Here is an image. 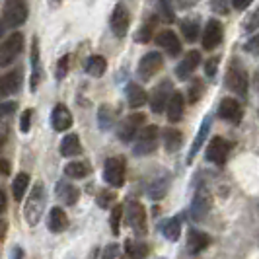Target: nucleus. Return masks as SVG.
Returning <instances> with one entry per match:
<instances>
[{"mask_svg": "<svg viewBox=\"0 0 259 259\" xmlns=\"http://www.w3.org/2000/svg\"><path fill=\"white\" fill-rule=\"evenodd\" d=\"M244 49H246L247 53H251V55H259V33L257 35H253V37L247 41Z\"/></svg>", "mask_w": 259, "mask_h": 259, "instance_id": "obj_45", "label": "nucleus"}, {"mask_svg": "<svg viewBox=\"0 0 259 259\" xmlns=\"http://www.w3.org/2000/svg\"><path fill=\"white\" fill-rule=\"evenodd\" d=\"M210 121H212L210 117H205V121L201 123V129H199V133H197V137H195L193 144H191V150H189V158H187L189 162H191L195 156H197V152L201 150V146H203V144H205V141H207L208 131H210V125H212Z\"/></svg>", "mask_w": 259, "mask_h": 259, "instance_id": "obj_26", "label": "nucleus"}, {"mask_svg": "<svg viewBox=\"0 0 259 259\" xmlns=\"http://www.w3.org/2000/svg\"><path fill=\"white\" fill-rule=\"evenodd\" d=\"M210 246V236L199 230H191L187 234V251L189 253H201L203 249H207Z\"/></svg>", "mask_w": 259, "mask_h": 259, "instance_id": "obj_20", "label": "nucleus"}, {"mask_svg": "<svg viewBox=\"0 0 259 259\" xmlns=\"http://www.w3.org/2000/svg\"><path fill=\"white\" fill-rule=\"evenodd\" d=\"M127 255H129V259H146L148 257V246L146 244H143V242H127Z\"/></svg>", "mask_w": 259, "mask_h": 259, "instance_id": "obj_35", "label": "nucleus"}, {"mask_svg": "<svg viewBox=\"0 0 259 259\" xmlns=\"http://www.w3.org/2000/svg\"><path fill=\"white\" fill-rule=\"evenodd\" d=\"M6 230H8V224H6V221H0V242L4 240V236H6Z\"/></svg>", "mask_w": 259, "mask_h": 259, "instance_id": "obj_51", "label": "nucleus"}, {"mask_svg": "<svg viewBox=\"0 0 259 259\" xmlns=\"http://www.w3.org/2000/svg\"><path fill=\"white\" fill-rule=\"evenodd\" d=\"M27 4L26 0H8L4 6L2 22H0V33L6 27H18L27 20Z\"/></svg>", "mask_w": 259, "mask_h": 259, "instance_id": "obj_2", "label": "nucleus"}, {"mask_svg": "<svg viewBox=\"0 0 259 259\" xmlns=\"http://www.w3.org/2000/svg\"><path fill=\"white\" fill-rule=\"evenodd\" d=\"M27 187H29V176H27L26 171H22V174H18L16 178H14V183H12V195L16 201H22L24 199V195H26Z\"/></svg>", "mask_w": 259, "mask_h": 259, "instance_id": "obj_32", "label": "nucleus"}, {"mask_svg": "<svg viewBox=\"0 0 259 259\" xmlns=\"http://www.w3.org/2000/svg\"><path fill=\"white\" fill-rule=\"evenodd\" d=\"M249 2L251 0H232V6L236 10H246L247 6H249Z\"/></svg>", "mask_w": 259, "mask_h": 259, "instance_id": "obj_47", "label": "nucleus"}, {"mask_svg": "<svg viewBox=\"0 0 259 259\" xmlns=\"http://www.w3.org/2000/svg\"><path fill=\"white\" fill-rule=\"evenodd\" d=\"M22 86V72L14 70L8 72L6 76H0V98L8 96V94H16Z\"/></svg>", "mask_w": 259, "mask_h": 259, "instance_id": "obj_21", "label": "nucleus"}, {"mask_svg": "<svg viewBox=\"0 0 259 259\" xmlns=\"http://www.w3.org/2000/svg\"><path fill=\"white\" fill-rule=\"evenodd\" d=\"M203 90H205L203 82H201V80H193V82H191V86H189V90H187V100H189L191 104L199 102V100H201V96H203Z\"/></svg>", "mask_w": 259, "mask_h": 259, "instance_id": "obj_39", "label": "nucleus"}, {"mask_svg": "<svg viewBox=\"0 0 259 259\" xmlns=\"http://www.w3.org/2000/svg\"><path fill=\"white\" fill-rule=\"evenodd\" d=\"M168 187H169V176L162 171L160 176H156L154 180L148 183V197L154 199V201H160V199L166 197Z\"/></svg>", "mask_w": 259, "mask_h": 259, "instance_id": "obj_18", "label": "nucleus"}, {"mask_svg": "<svg viewBox=\"0 0 259 259\" xmlns=\"http://www.w3.org/2000/svg\"><path fill=\"white\" fill-rule=\"evenodd\" d=\"M41 80V65H39V43L37 37L31 41V90H37V84Z\"/></svg>", "mask_w": 259, "mask_h": 259, "instance_id": "obj_27", "label": "nucleus"}, {"mask_svg": "<svg viewBox=\"0 0 259 259\" xmlns=\"http://www.w3.org/2000/svg\"><path fill=\"white\" fill-rule=\"evenodd\" d=\"M2 144H4V137H2V135H0V146H2Z\"/></svg>", "mask_w": 259, "mask_h": 259, "instance_id": "obj_53", "label": "nucleus"}, {"mask_svg": "<svg viewBox=\"0 0 259 259\" xmlns=\"http://www.w3.org/2000/svg\"><path fill=\"white\" fill-rule=\"evenodd\" d=\"M123 219V207L121 205H115L113 210H111V230L113 234H119V222Z\"/></svg>", "mask_w": 259, "mask_h": 259, "instance_id": "obj_40", "label": "nucleus"}, {"mask_svg": "<svg viewBox=\"0 0 259 259\" xmlns=\"http://www.w3.org/2000/svg\"><path fill=\"white\" fill-rule=\"evenodd\" d=\"M47 226L53 234H61L68 228V217L66 212L61 207H53L51 212H49V221H47Z\"/></svg>", "mask_w": 259, "mask_h": 259, "instance_id": "obj_22", "label": "nucleus"}, {"mask_svg": "<svg viewBox=\"0 0 259 259\" xmlns=\"http://www.w3.org/2000/svg\"><path fill=\"white\" fill-rule=\"evenodd\" d=\"M45 205H47V191H45L43 183L37 182L31 187L29 197H27L26 205H24V219H26V222L29 226H35L41 221Z\"/></svg>", "mask_w": 259, "mask_h": 259, "instance_id": "obj_1", "label": "nucleus"}, {"mask_svg": "<svg viewBox=\"0 0 259 259\" xmlns=\"http://www.w3.org/2000/svg\"><path fill=\"white\" fill-rule=\"evenodd\" d=\"M51 123H53V129L59 131V133L70 129V125H72V115H70V111L66 109V105L59 104L53 109Z\"/></svg>", "mask_w": 259, "mask_h": 259, "instance_id": "obj_17", "label": "nucleus"}, {"mask_svg": "<svg viewBox=\"0 0 259 259\" xmlns=\"http://www.w3.org/2000/svg\"><path fill=\"white\" fill-rule=\"evenodd\" d=\"M144 113H133V115L125 117L121 123H119V127H117V137H119V141L121 143H131L133 139H137V135H139V131H143L144 123Z\"/></svg>", "mask_w": 259, "mask_h": 259, "instance_id": "obj_4", "label": "nucleus"}, {"mask_svg": "<svg viewBox=\"0 0 259 259\" xmlns=\"http://www.w3.org/2000/svg\"><path fill=\"white\" fill-rule=\"evenodd\" d=\"M171 90H174V86H171V82H169V80L160 82V84L154 88L152 96H150V109H152L154 113H162V111L168 107L169 98L174 96V92Z\"/></svg>", "mask_w": 259, "mask_h": 259, "instance_id": "obj_9", "label": "nucleus"}, {"mask_svg": "<svg viewBox=\"0 0 259 259\" xmlns=\"http://www.w3.org/2000/svg\"><path fill=\"white\" fill-rule=\"evenodd\" d=\"M104 180L111 187H121L125 183V162L119 158H107L104 166Z\"/></svg>", "mask_w": 259, "mask_h": 259, "instance_id": "obj_7", "label": "nucleus"}, {"mask_svg": "<svg viewBox=\"0 0 259 259\" xmlns=\"http://www.w3.org/2000/svg\"><path fill=\"white\" fill-rule=\"evenodd\" d=\"M226 84L232 92H236L238 96H246L247 94V72L244 70V66L234 61L228 72H226Z\"/></svg>", "mask_w": 259, "mask_h": 259, "instance_id": "obj_6", "label": "nucleus"}, {"mask_svg": "<svg viewBox=\"0 0 259 259\" xmlns=\"http://www.w3.org/2000/svg\"><path fill=\"white\" fill-rule=\"evenodd\" d=\"M162 63H164V59H162L160 53L156 51L146 53L143 59L139 61V78L143 82H148L154 74H158V70L162 68Z\"/></svg>", "mask_w": 259, "mask_h": 259, "instance_id": "obj_8", "label": "nucleus"}, {"mask_svg": "<svg viewBox=\"0 0 259 259\" xmlns=\"http://www.w3.org/2000/svg\"><path fill=\"white\" fill-rule=\"evenodd\" d=\"M6 174H10V164H8V160L0 158V176H6Z\"/></svg>", "mask_w": 259, "mask_h": 259, "instance_id": "obj_49", "label": "nucleus"}, {"mask_svg": "<svg viewBox=\"0 0 259 259\" xmlns=\"http://www.w3.org/2000/svg\"><path fill=\"white\" fill-rule=\"evenodd\" d=\"M6 210V195H4V191L0 189V214Z\"/></svg>", "mask_w": 259, "mask_h": 259, "instance_id": "obj_50", "label": "nucleus"}, {"mask_svg": "<svg viewBox=\"0 0 259 259\" xmlns=\"http://www.w3.org/2000/svg\"><path fill=\"white\" fill-rule=\"evenodd\" d=\"M12 259H24V251H22V247H14L12 251Z\"/></svg>", "mask_w": 259, "mask_h": 259, "instance_id": "obj_52", "label": "nucleus"}, {"mask_svg": "<svg viewBox=\"0 0 259 259\" xmlns=\"http://www.w3.org/2000/svg\"><path fill=\"white\" fill-rule=\"evenodd\" d=\"M212 207V197L205 187H199V191L195 193L193 203H191V217L195 221H203L208 214V210Z\"/></svg>", "mask_w": 259, "mask_h": 259, "instance_id": "obj_13", "label": "nucleus"}, {"mask_svg": "<svg viewBox=\"0 0 259 259\" xmlns=\"http://www.w3.org/2000/svg\"><path fill=\"white\" fill-rule=\"evenodd\" d=\"M55 193H57V197H59L65 205H74V203L78 201V197H80L76 187H74V185H70V183H66V182L57 183Z\"/></svg>", "mask_w": 259, "mask_h": 259, "instance_id": "obj_25", "label": "nucleus"}, {"mask_svg": "<svg viewBox=\"0 0 259 259\" xmlns=\"http://www.w3.org/2000/svg\"><path fill=\"white\" fill-rule=\"evenodd\" d=\"M182 31H183V37L187 39V41H195V39L199 37L201 26H199V22L195 18H187L182 24Z\"/></svg>", "mask_w": 259, "mask_h": 259, "instance_id": "obj_36", "label": "nucleus"}, {"mask_svg": "<svg viewBox=\"0 0 259 259\" xmlns=\"http://www.w3.org/2000/svg\"><path fill=\"white\" fill-rule=\"evenodd\" d=\"M158 12H160V18L164 22L171 24L176 20V14H174V6H171V0H160V6H158Z\"/></svg>", "mask_w": 259, "mask_h": 259, "instance_id": "obj_38", "label": "nucleus"}, {"mask_svg": "<svg viewBox=\"0 0 259 259\" xmlns=\"http://www.w3.org/2000/svg\"><path fill=\"white\" fill-rule=\"evenodd\" d=\"M158 135H160V131H158L156 125L144 127V129L137 135L135 144H133V152H135V156H150L152 154V152L156 150V146H158Z\"/></svg>", "mask_w": 259, "mask_h": 259, "instance_id": "obj_3", "label": "nucleus"}, {"mask_svg": "<svg viewBox=\"0 0 259 259\" xmlns=\"http://www.w3.org/2000/svg\"><path fill=\"white\" fill-rule=\"evenodd\" d=\"M117 251H119V247H117V246H109V247H107V249H105L104 259H115Z\"/></svg>", "mask_w": 259, "mask_h": 259, "instance_id": "obj_48", "label": "nucleus"}, {"mask_svg": "<svg viewBox=\"0 0 259 259\" xmlns=\"http://www.w3.org/2000/svg\"><path fill=\"white\" fill-rule=\"evenodd\" d=\"M22 47H24V35L16 31L0 45V66H8L14 63V59L22 53Z\"/></svg>", "mask_w": 259, "mask_h": 259, "instance_id": "obj_5", "label": "nucleus"}, {"mask_svg": "<svg viewBox=\"0 0 259 259\" xmlns=\"http://www.w3.org/2000/svg\"><path fill=\"white\" fill-rule=\"evenodd\" d=\"M105 68H107V63H105L104 57H100V55H94V57H90L86 61V72L92 74L94 78L104 76Z\"/></svg>", "mask_w": 259, "mask_h": 259, "instance_id": "obj_31", "label": "nucleus"}, {"mask_svg": "<svg viewBox=\"0 0 259 259\" xmlns=\"http://www.w3.org/2000/svg\"><path fill=\"white\" fill-rule=\"evenodd\" d=\"M127 221L133 232L137 236H144L146 234V210L139 201H131L127 207Z\"/></svg>", "mask_w": 259, "mask_h": 259, "instance_id": "obj_10", "label": "nucleus"}, {"mask_svg": "<svg viewBox=\"0 0 259 259\" xmlns=\"http://www.w3.org/2000/svg\"><path fill=\"white\" fill-rule=\"evenodd\" d=\"M68 66H70V57L66 55L61 59V63L57 65V78H65L66 72H68Z\"/></svg>", "mask_w": 259, "mask_h": 259, "instance_id": "obj_42", "label": "nucleus"}, {"mask_svg": "<svg viewBox=\"0 0 259 259\" xmlns=\"http://www.w3.org/2000/svg\"><path fill=\"white\" fill-rule=\"evenodd\" d=\"M257 27H259V8L249 16V20L246 22V31H253Z\"/></svg>", "mask_w": 259, "mask_h": 259, "instance_id": "obj_46", "label": "nucleus"}, {"mask_svg": "<svg viewBox=\"0 0 259 259\" xmlns=\"http://www.w3.org/2000/svg\"><path fill=\"white\" fill-rule=\"evenodd\" d=\"M162 232H164V238L169 240V242H178L180 240V236H182V222L180 219H169V221L164 222V226H162Z\"/></svg>", "mask_w": 259, "mask_h": 259, "instance_id": "obj_30", "label": "nucleus"}, {"mask_svg": "<svg viewBox=\"0 0 259 259\" xmlns=\"http://www.w3.org/2000/svg\"><path fill=\"white\" fill-rule=\"evenodd\" d=\"M162 141H164V148L168 152H178L183 144V135L182 131L174 129V127H168L164 129V135H162Z\"/></svg>", "mask_w": 259, "mask_h": 259, "instance_id": "obj_24", "label": "nucleus"}, {"mask_svg": "<svg viewBox=\"0 0 259 259\" xmlns=\"http://www.w3.org/2000/svg\"><path fill=\"white\" fill-rule=\"evenodd\" d=\"M148 100L144 88H141L139 84H129L127 86V102H129L131 107H143Z\"/></svg>", "mask_w": 259, "mask_h": 259, "instance_id": "obj_28", "label": "nucleus"}, {"mask_svg": "<svg viewBox=\"0 0 259 259\" xmlns=\"http://www.w3.org/2000/svg\"><path fill=\"white\" fill-rule=\"evenodd\" d=\"M154 27H156V18H150V20H146L143 24V27L139 29V33H137V41H141V43H148L152 35H154Z\"/></svg>", "mask_w": 259, "mask_h": 259, "instance_id": "obj_37", "label": "nucleus"}, {"mask_svg": "<svg viewBox=\"0 0 259 259\" xmlns=\"http://www.w3.org/2000/svg\"><path fill=\"white\" fill-rule=\"evenodd\" d=\"M131 18H129V10L123 6V4H117L111 12V20H109V26H111V31L115 37H125L127 35V29H129Z\"/></svg>", "mask_w": 259, "mask_h": 259, "instance_id": "obj_12", "label": "nucleus"}, {"mask_svg": "<svg viewBox=\"0 0 259 259\" xmlns=\"http://www.w3.org/2000/svg\"><path fill=\"white\" fill-rule=\"evenodd\" d=\"M230 143L222 137H214L207 146V160L212 162V164H219L222 166L226 160H228V154H230Z\"/></svg>", "mask_w": 259, "mask_h": 259, "instance_id": "obj_11", "label": "nucleus"}, {"mask_svg": "<svg viewBox=\"0 0 259 259\" xmlns=\"http://www.w3.org/2000/svg\"><path fill=\"white\" fill-rule=\"evenodd\" d=\"M98 121H100V127L104 131L111 129L115 125V109L109 105H102L98 111Z\"/></svg>", "mask_w": 259, "mask_h": 259, "instance_id": "obj_34", "label": "nucleus"}, {"mask_svg": "<svg viewBox=\"0 0 259 259\" xmlns=\"http://www.w3.org/2000/svg\"><path fill=\"white\" fill-rule=\"evenodd\" d=\"M29 127H31V111L27 109V111L22 113V119H20V131H22V133H27Z\"/></svg>", "mask_w": 259, "mask_h": 259, "instance_id": "obj_44", "label": "nucleus"}, {"mask_svg": "<svg viewBox=\"0 0 259 259\" xmlns=\"http://www.w3.org/2000/svg\"><path fill=\"white\" fill-rule=\"evenodd\" d=\"M115 199V195L111 193V191H102V193L98 195V205L102 208H107L111 205V201Z\"/></svg>", "mask_w": 259, "mask_h": 259, "instance_id": "obj_41", "label": "nucleus"}, {"mask_svg": "<svg viewBox=\"0 0 259 259\" xmlns=\"http://www.w3.org/2000/svg\"><path fill=\"white\" fill-rule=\"evenodd\" d=\"M217 70H219V59H208L205 63V74L208 78H212L217 74Z\"/></svg>", "mask_w": 259, "mask_h": 259, "instance_id": "obj_43", "label": "nucleus"}, {"mask_svg": "<svg viewBox=\"0 0 259 259\" xmlns=\"http://www.w3.org/2000/svg\"><path fill=\"white\" fill-rule=\"evenodd\" d=\"M183 109H185V102H183V96L180 92H174V96L169 98L168 107H166V113H168L169 123H178L182 121Z\"/></svg>", "mask_w": 259, "mask_h": 259, "instance_id": "obj_23", "label": "nucleus"}, {"mask_svg": "<svg viewBox=\"0 0 259 259\" xmlns=\"http://www.w3.org/2000/svg\"><path fill=\"white\" fill-rule=\"evenodd\" d=\"M201 65V53L199 51H187L185 53V57H183V61L178 65L176 68V74L180 80H185V78H189L191 74L195 72V68Z\"/></svg>", "mask_w": 259, "mask_h": 259, "instance_id": "obj_15", "label": "nucleus"}, {"mask_svg": "<svg viewBox=\"0 0 259 259\" xmlns=\"http://www.w3.org/2000/svg\"><path fill=\"white\" fill-rule=\"evenodd\" d=\"M80 152H82V144H80L78 135H66L61 143V154L70 158V156H78Z\"/></svg>", "mask_w": 259, "mask_h": 259, "instance_id": "obj_29", "label": "nucleus"}, {"mask_svg": "<svg viewBox=\"0 0 259 259\" xmlns=\"http://www.w3.org/2000/svg\"><path fill=\"white\" fill-rule=\"evenodd\" d=\"M90 164L88 162H70L65 166V174L68 178H74V180H82L90 174Z\"/></svg>", "mask_w": 259, "mask_h": 259, "instance_id": "obj_33", "label": "nucleus"}, {"mask_svg": "<svg viewBox=\"0 0 259 259\" xmlns=\"http://www.w3.org/2000/svg\"><path fill=\"white\" fill-rule=\"evenodd\" d=\"M156 43H158V45H162V47H164L171 57H176V55H180V53H182V43H180L178 35H176L171 29H164L162 33H158Z\"/></svg>", "mask_w": 259, "mask_h": 259, "instance_id": "obj_19", "label": "nucleus"}, {"mask_svg": "<svg viewBox=\"0 0 259 259\" xmlns=\"http://www.w3.org/2000/svg\"><path fill=\"white\" fill-rule=\"evenodd\" d=\"M222 24L219 20H208L207 26H205V31H203V47L207 51H212L214 47H219L222 41Z\"/></svg>", "mask_w": 259, "mask_h": 259, "instance_id": "obj_14", "label": "nucleus"}, {"mask_svg": "<svg viewBox=\"0 0 259 259\" xmlns=\"http://www.w3.org/2000/svg\"><path fill=\"white\" fill-rule=\"evenodd\" d=\"M219 117L224 121H230V123H238L242 119V105L234 98H224L219 107Z\"/></svg>", "mask_w": 259, "mask_h": 259, "instance_id": "obj_16", "label": "nucleus"}]
</instances>
